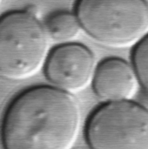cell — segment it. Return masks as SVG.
I'll return each instance as SVG.
<instances>
[{
    "mask_svg": "<svg viewBox=\"0 0 148 149\" xmlns=\"http://www.w3.org/2000/svg\"><path fill=\"white\" fill-rule=\"evenodd\" d=\"M82 113L73 95L50 86L17 94L1 123L3 149H72L81 129Z\"/></svg>",
    "mask_w": 148,
    "mask_h": 149,
    "instance_id": "6da1fadb",
    "label": "cell"
},
{
    "mask_svg": "<svg viewBox=\"0 0 148 149\" xmlns=\"http://www.w3.org/2000/svg\"><path fill=\"white\" fill-rule=\"evenodd\" d=\"M75 14L83 31L110 48L135 46L148 34L147 1L83 0Z\"/></svg>",
    "mask_w": 148,
    "mask_h": 149,
    "instance_id": "7a4b0ae2",
    "label": "cell"
},
{
    "mask_svg": "<svg viewBox=\"0 0 148 149\" xmlns=\"http://www.w3.org/2000/svg\"><path fill=\"white\" fill-rule=\"evenodd\" d=\"M50 39L44 24L25 10L0 17V75L10 80H24L45 65Z\"/></svg>",
    "mask_w": 148,
    "mask_h": 149,
    "instance_id": "3957f363",
    "label": "cell"
},
{
    "mask_svg": "<svg viewBox=\"0 0 148 149\" xmlns=\"http://www.w3.org/2000/svg\"><path fill=\"white\" fill-rule=\"evenodd\" d=\"M91 149H148V109L133 100L108 102L89 117Z\"/></svg>",
    "mask_w": 148,
    "mask_h": 149,
    "instance_id": "277c9868",
    "label": "cell"
},
{
    "mask_svg": "<svg viewBox=\"0 0 148 149\" xmlns=\"http://www.w3.org/2000/svg\"><path fill=\"white\" fill-rule=\"evenodd\" d=\"M96 67L95 56L89 48L70 43L59 45L49 53L44 72L53 87L73 95L92 84Z\"/></svg>",
    "mask_w": 148,
    "mask_h": 149,
    "instance_id": "5b68a950",
    "label": "cell"
},
{
    "mask_svg": "<svg viewBox=\"0 0 148 149\" xmlns=\"http://www.w3.org/2000/svg\"><path fill=\"white\" fill-rule=\"evenodd\" d=\"M139 86L133 65L119 58H110L100 62L92 80L94 93L106 103L132 100Z\"/></svg>",
    "mask_w": 148,
    "mask_h": 149,
    "instance_id": "8992f818",
    "label": "cell"
},
{
    "mask_svg": "<svg viewBox=\"0 0 148 149\" xmlns=\"http://www.w3.org/2000/svg\"><path fill=\"white\" fill-rule=\"evenodd\" d=\"M43 24L50 41L60 45L73 43L83 31L76 14L67 11L51 14Z\"/></svg>",
    "mask_w": 148,
    "mask_h": 149,
    "instance_id": "52a82bcc",
    "label": "cell"
},
{
    "mask_svg": "<svg viewBox=\"0 0 148 149\" xmlns=\"http://www.w3.org/2000/svg\"><path fill=\"white\" fill-rule=\"evenodd\" d=\"M132 58L139 83L148 92V34L134 46Z\"/></svg>",
    "mask_w": 148,
    "mask_h": 149,
    "instance_id": "ba28073f",
    "label": "cell"
},
{
    "mask_svg": "<svg viewBox=\"0 0 148 149\" xmlns=\"http://www.w3.org/2000/svg\"><path fill=\"white\" fill-rule=\"evenodd\" d=\"M0 3H1V2H0Z\"/></svg>",
    "mask_w": 148,
    "mask_h": 149,
    "instance_id": "9c48e42d",
    "label": "cell"
}]
</instances>
